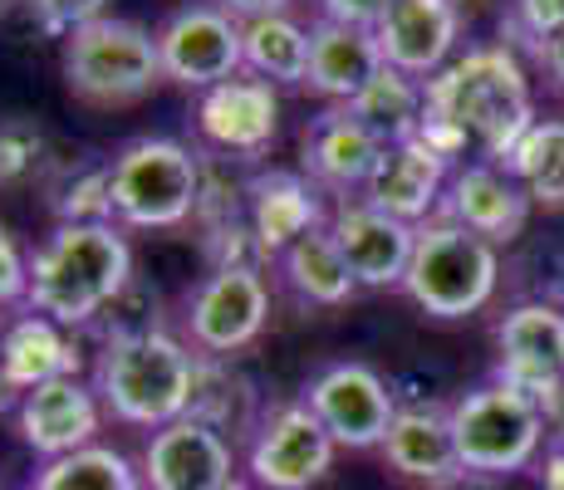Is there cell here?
Here are the masks:
<instances>
[{
  "label": "cell",
  "instance_id": "obj_6",
  "mask_svg": "<svg viewBox=\"0 0 564 490\" xmlns=\"http://www.w3.org/2000/svg\"><path fill=\"white\" fill-rule=\"evenodd\" d=\"M113 221L172 231L202 206V162L172 138H138L108 162Z\"/></svg>",
  "mask_w": 564,
  "mask_h": 490
},
{
  "label": "cell",
  "instance_id": "obj_20",
  "mask_svg": "<svg viewBox=\"0 0 564 490\" xmlns=\"http://www.w3.org/2000/svg\"><path fill=\"white\" fill-rule=\"evenodd\" d=\"M378 74H383V50H378L373 30L339 25V20H319V25H310L305 84L319 98H334V104L349 108Z\"/></svg>",
  "mask_w": 564,
  "mask_h": 490
},
{
  "label": "cell",
  "instance_id": "obj_33",
  "mask_svg": "<svg viewBox=\"0 0 564 490\" xmlns=\"http://www.w3.org/2000/svg\"><path fill=\"white\" fill-rule=\"evenodd\" d=\"M104 6L108 0H30V10L50 35H74V30L94 25V20H104Z\"/></svg>",
  "mask_w": 564,
  "mask_h": 490
},
{
  "label": "cell",
  "instance_id": "obj_18",
  "mask_svg": "<svg viewBox=\"0 0 564 490\" xmlns=\"http://www.w3.org/2000/svg\"><path fill=\"white\" fill-rule=\"evenodd\" d=\"M197 128L212 148L236 152V157H256L275 143L280 128V98L265 79H226L202 94L197 104Z\"/></svg>",
  "mask_w": 564,
  "mask_h": 490
},
{
  "label": "cell",
  "instance_id": "obj_22",
  "mask_svg": "<svg viewBox=\"0 0 564 490\" xmlns=\"http://www.w3.org/2000/svg\"><path fill=\"white\" fill-rule=\"evenodd\" d=\"M383 461L398 476L422 486H437L442 476L457 471V437H452V407H398L393 427L383 437Z\"/></svg>",
  "mask_w": 564,
  "mask_h": 490
},
{
  "label": "cell",
  "instance_id": "obj_14",
  "mask_svg": "<svg viewBox=\"0 0 564 490\" xmlns=\"http://www.w3.org/2000/svg\"><path fill=\"white\" fill-rule=\"evenodd\" d=\"M15 432L45 461L74 456L84 446H94L99 432V398L79 383V378H54V383L30 388L15 402Z\"/></svg>",
  "mask_w": 564,
  "mask_h": 490
},
{
  "label": "cell",
  "instance_id": "obj_11",
  "mask_svg": "<svg viewBox=\"0 0 564 490\" xmlns=\"http://www.w3.org/2000/svg\"><path fill=\"white\" fill-rule=\"evenodd\" d=\"M305 407L324 422V432L339 446H349V451H373V446H383L388 427H393V417H398L393 388L368 363L324 368L305 392Z\"/></svg>",
  "mask_w": 564,
  "mask_h": 490
},
{
  "label": "cell",
  "instance_id": "obj_7",
  "mask_svg": "<svg viewBox=\"0 0 564 490\" xmlns=\"http://www.w3.org/2000/svg\"><path fill=\"white\" fill-rule=\"evenodd\" d=\"M162 79L158 35L138 20H94L64 35V84L84 104H133Z\"/></svg>",
  "mask_w": 564,
  "mask_h": 490
},
{
  "label": "cell",
  "instance_id": "obj_4",
  "mask_svg": "<svg viewBox=\"0 0 564 490\" xmlns=\"http://www.w3.org/2000/svg\"><path fill=\"white\" fill-rule=\"evenodd\" d=\"M496 285H501V255L491 241L466 231L457 221H427L417 226V246H412L408 265V300L432 319H466V314L486 309Z\"/></svg>",
  "mask_w": 564,
  "mask_h": 490
},
{
  "label": "cell",
  "instance_id": "obj_39",
  "mask_svg": "<svg viewBox=\"0 0 564 490\" xmlns=\"http://www.w3.org/2000/svg\"><path fill=\"white\" fill-rule=\"evenodd\" d=\"M540 59H545L550 79H555L560 89H564V35H555V40H550V45H545V54H540Z\"/></svg>",
  "mask_w": 564,
  "mask_h": 490
},
{
  "label": "cell",
  "instance_id": "obj_36",
  "mask_svg": "<svg viewBox=\"0 0 564 490\" xmlns=\"http://www.w3.org/2000/svg\"><path fill=\"white\" fill-rule=\"evenodd\" d=\"M290 0H221L226 15H236L241 25H256V20H270V15H285Z\"/></svg>",
  "mask_w": 564,
  "mask_h": 490
},
{
  "label": "cell",
  "instance_id": "obj_26",
  "mask_svg": "<svg viewBox=\"0 0 564 490\" xmlns=\"http://www.w3.org/2000/svg\"><path fill=\"white\" fill-rule=\"evenodd\" d=\"M280 270H285V280L295 285V294H305L310 304H344L359 290V280H354L349 260H344L329 226H314L310 236H300V241L280 255Z\"/></svg>",
  "mask_w": 564,
  "mask_h": 490
},
{
  "label": "cell",
  "instance_id": "obj_5",
  "mask_svg": "<svg viewBox=\"0 0 564 490\" xmlns=\"http://www.w3.org/2000/svg\"><path fill=\"white\" fill-rule=\"evenodd\" d=\"M545 407L530 392H520L506 378L471 388L452 402V437H457V461L481 476H516L545 446Z\"/></svg>",
  "mask_w": 564,
  "mask_h": 490
},
{
  "label": "cell",
  "instance_id": "obj_9",
  "mask_svg": "<svg viewBox=\"0 0 564 490\" xmlns=\"http://www.w3.org/2000/svg\"><path fill=\"white\" fill-rule=\"evenodd\" d=\"M334 451L339 442L324 432V422L314 417L305 402H290V407L270 412L265 422L256 427L251 442V486L260 490H310L329 476Z\"/></svg>",
  "mask_w": 564,
  "mask_h": 490
},
{
  "label": "cell",
  "instance_id": "obj_2",
  "mask_svg": "<svg viewBox=\"0 0 564 490\" xmlns=\"http://www.w3.org/2000/svg\"><path fill=\"white\" fill-rule=\"evenodd\" d=\"M133 280V250L113 221H59L30 260V309L59 329L89 324Z\"/></svg>",
  "mask_w": 564,
  "mask_h": 490
},
{
  "label": "cell",
  "instance_id": "obj_35",
  "mask_svg": "<svg viewBox=\"0 0 564 490\" xmlns=\"http://www.w3.org/2000/svg\"><path fill=\"white\" fill-rule=\"evenodd\" d=\"M324 20H339V25H359V30H378L383 15L393 10V0H319Z\"/></svg>",
  "mask_w": 564,
  "mask_h": 490
},
{
  "label": "cell",
  "instance_id": "obj_1",
  "mask_svg": "<svg viewBox=\"0 0 564 490\" xmlns=\"http://www.w3.org/2000/svg\"><path fill=\"white\" fill-rule=\"evenodd\" d=\"M422 143L437 157L457 162L462 152H476V162H511L520 138L540 123L530 98L525 64L506 45H481L452 59L442 74L422 84Z\"/></svg>",
  "mask_w": 564,
  "mask_h": 490
},
{
  "label": "cell",
  "instance_id": "obj_21",
  "mask_svg": "<svg viewBox=\"0 0 564 490\" xmlns=\"http://www.w3.org/2000/svg\"><path fill=\"white\" fill-rule=\"evenodd\" d=\"M246 226H251L260 255H285L300 236L324 226L319 196L300 172H260L246 192Z\"/></svg>",
  "mask_w": 564,
  "mask_h": 490
},
{
  "label": "cell",
  "instance_id": "obj_38",
  "mask_svg": "<svg viewBox=\"0 0 564 490\" xmlns=\"http://www.w3.org/2000/svg\"><path fill=\"white\" fill-rule=\"evenodd\" d=\"M540 490H564V437L545 451V471H540Z\"/></svg>",
  "mask_w": 564,
  "mask_h": 490
},
{
  "label": "cell",
  "instance_id": "obj_3",
  "mask_svg": "<svg viewBox=\"0 0 564 490\" xmlns=\"http://www.w3.org/2000/svg\"><path fill=\"white\" fill-rule=\"evenodd\" d=\"M192 378L197 358L162 329L113 334L99 358V398L128 427H172L192 407Z\"/></svg>",
  "mask_w": 564,
  "mask_h": 490
},
{
  "label": "cell",
  "instance_id": "obj_12",
  "mask_svg": "<svg viewBox=\"0 0 564 490\" xmlns=\"http://www.w3.org/2000/svg\"><path fill=\"white\" fill-rule=\"evenodd\" d=\"M270 294L256 265H216L192 294V344L202 353H236L265 329Z\"/></svg>",
  "mask_w": 564,
  "mask_h": 490
},
{
  "label": "cell",
  "instance_id": "obj_27",
  "mask_svg": "<svg viewBox=\"0 0 564 490\" xmlns=\"http://www.w3.org/2000/svg\"><path fill=\"white\" fill-rule=\"evenodd\" d=\"M506 167L516 172V182L530 192V202L545 211H564V118H540L520 148L511 152Z\"/></svg>",
  "mask_w": 564,
  "mask_h": 490
},
{
  "label": "cell",
  "instance_id": "obj_10",
  "mask_svg": "<svg viewBox=\"0 0 564 490\" xmlns=\"http://www.w3.org/2000/svg\"><path fill=\"white\" fill-rule=\"evenodd\" d=\"M496 348H501L496 378L530 392L545 407V417H555L564 402V314L545 300L516 304L496 329Z\"/></svg>",
  "mask_w": 564,
  "mask_h": 490
},
{
  "label": "cell",
  "instance_id": "obj_40",
  "mask_svg": "<svg viewBox=\"0 0 564 490\" xmlns=\"http://www.w3.org/2000/svg\"><path fill=\"white\" fill-rule=\"evenodd\" d=\"M20 6V0H0V15H6V10H15Z\"/></svg>",
  "mask_w": 564,
  "mask_h": 490
},
{
  "label": "cell",
  "instance_id": "obj_16",
  "mask_svg": "<svg viewBox=\"0 0 564 490\" xmlns=\"http://www.w3.org/2000/svg\"><path fill=\"white\" fill-rule=\"evenodd\" d=\"M530 192L501 162H466L447 187V221L476 231L491 246H511L530 226Z\"/></svg>",
  "mask_w": 564,
  "mask_h": 490
},
{
  "label": "cell",
  "instance_id": "obj_8",
  "mask_svg": "<svg viewBox=\"0 0 564 490\" xmlns=\"http://www.w3.org/2000/svg\"><path fill=\"white\" fill-rule=\"evenodd\" d=\"M158 54H162V79L206 94L241 74L246 25L236 15H226L221 6H182L158 30Z\"/></svg>",
  "mask_w": 564,
  "mask_h": 490
},
{
  "label": "cell",
  "instance_id": "obj_24",
  "mask_svg": "<svg viewBox=\"0 0 564 490\" xmlns=\"http://www.w3.org/2000/svg\"><path fill=\"white\" fill-rule=\"evenodd\" d=\"M54 378H79V353L64 339L59 324L30 309L0 339V383L25 398L30 388L54 383Z\"/></svg>",
  "mask_w": 564,
  "mask_h": 490
},
{
  "label": "cell",
  "instance_id": "obj_15",
  "mask_svg": "<svg viewBox=\"0 0 564 490\" xmlns=\"http://www.w3.org/2000/svg\"><path fill=\"white\" fill-rule=\"evenodd\" d=\"M373 35L378 50H383V64L427 84L432 74L447 69L452 50H457L462 6L457 0H393V10L383 15V25Z\"/></svg>",
  "mask_w": 564,
  "mask_h": 490
},
{
  "label": "cell",
  "instance_id": "obj_29",
  "mask_svg": "<svg viewBox=\"0 0 564 490\" xmlns=\"http://www.w3.org/2000/svg\"><path fill=\"white\" fill-rule=\"evenodd\" d=\"M30 490H143V471H133L123 451L94 442L74 456L45 461V471L35 476Z\"/></svg>",
  "mask_w": 564,
  "mask_h": 490
},
{
  "label": "cell",
  "instance_id": "obj_13",
  "mask_svg": "<svg viewBox=\"0 0 564 490\" xmlns=\"http://www.w3.org/2000/svg\"><path fill=\"white\" fill-rule=\"evenodd\" d=\"M329 231L349 260L359 290H393L408 280L412 246H417V226L398 221V216L378 211L373 202H344L329 216Z\"/></svg>",
  "mask_w": 564,
  "mask_h": 490
},
{
  "label": "cell",
  "instance_id": "obj_34",
  "mask_svg": "<svg viewBox=\"0 0 564 490\" xmlns=\"http://www.w3.org/2000/svg\"><path fill=\"white\" fill-rule=\"evenodd\" d=\"M25 294H30V260L20 255V246L0 226V304H15Z\"/></svg>",
  "mask_w": 564,
  "mask_h": 490
},
{
  "label": "cell",
  "instance_id": "obj_37",
  "mask_svg": "<svg viewBox=\"0 0 564 490\" xmlns=\"http://www.w3.org/2000/svg\"><path fill=\"white\" fill-rule=\"evenodd\" d=\"M427 490H501V486H496V476H481V471H466V466H457V471L442 476V481L427 486Z\"/></svg>",
  "mask_w": 564,
  "mask_h": 490
},
{
  "label": "cell",
  "instance_id": "obj_41",
  "mask_svg": "<svg viewBox=\"0 0 564 490\" xmlns=\"http://www.w3.org/2000/svg\"><path fill=\"white\" fill-rule=\"evenodd\" d=\"M231 490H260V486H231Z\"/></svg>",
  "mask_w": 564,
  "mask_h": 490
},
{
  "label": "cell",
  "instance_id": "obj_23",
  "mask_svg": "<svg viewBox=\"0 0 564 490\" xmlns=\"http://www.w3.org/2000/svg\"><path fill=\"white\" fill-rule=\"evenodd\" d=\"M378 157H383V143L368 133L349 108L319 113L305 133V167L324 182V187H339V192L368 187Z\"/></svg>",
  "mask_w": 564,
  "mask_h": 490
},
{
  "label": "cell",
  "instance_id": "obj_25",
  "mask_svg": "<svg viewBox=\"0 0 564 490\" xmlns=\"http://www.w3.org/2000/svg\"><path fill=\"white\" fill-rule=\"evenodd\" d=\"M422 108H427L422 79H412V74L383 64V74L354 98L349 113L359 118L383 148H393V143H412V138L422 133Z\"/></svg>",
  "mask_w": 564,
  "mask_h": 490
},
{
  "label": "cell",
  "instance_id": "obj_31",
  "mask_svg": "<svg viewBox=\"0 0 564 490\" xmlns=\"http://www.w3.org/2000/svg\"><path fill=\"white\" fill-rule=\"evenodd\" d=\"M40 148H45V133H40L35 118H25V113L0 118V182L25 177L40 162Z\"/></svg>",
  "mask_w": 564,
  "mask_h": 490
},
{
  "label": "cell",
  "instance_id": "obj_32",
  "mask_svg": "<svg viewBox=\"0 0 564 490\" xmlns=\"http://www.w3.org/2000/svg\"><path fill=\"white\" fill-rule=\"evenodd\" d=\"M511 30L545 54L550 40L564 35V0H511Z\"/></svg>",
  "mask_w": 564,
  "mask_h": 490
},
{
  "label": "cell",
  "instance_id": "obj_28",
  "mask_svg": "<svg viewBox=\"0 0 564 490\" xmlns=\"http://www.w3.org/2000/svg\"><path fill=\"white\" fill-rule=\"evenodd\" d=\"M246 69L270 84H305L310 69V30L290 15H270L246 25Z\"/></svg>",
  "mask_w": 564,
  "mask_h": 490
},
{
  "label": "cell",
  "instance_id": "obj_19",
  "mask_svg": "<svg viewBox=\"0 0 564 490\" xmlns=\"http://www.w3.org/2000/svg\"><path fill=\"white\" fill-rule=\"evenodd\" d=\"M447 157H437L422 138H412V143H393L383 148V157H378L373 177H368V196L364 202H373L378 211L398 216V221L417 226L432 216V206L442 202V187H447Z\"/></svg>",
  "mask_w": 564,
  "mask_h": 490
},
{
  "label": "cell",
  "instance_id": "obj_17",
  "mask_svg": "<svg viewBox=\"0 0 564 490\" xmlns=\"http://www.w3.org/2000/svg\"><path fill=\"white\" fill-rule=\"evenodd\" d=\"M148 490H231V442L202 422L182 417L153 432L143 451Z\"/></svg>",
  "mask_w": 564,
  "mask_h": 490
},
{
  "label": "cell",
  "instance_id": "obj_30",
  "mask_svg": "<svg viewBox=\"0 0 564 490\" xmlns=\"http://www.w3.org/2000/svg\"><path fill=\"white\" fill-rule=\"evenodd\" d=\"M59 221H113V192H108V162L89 167L84 177H74L69 187L54 196Z\"/></svg>",
  "mask_w": 564,
  "mask_h": 490
}]
</instances>
